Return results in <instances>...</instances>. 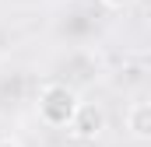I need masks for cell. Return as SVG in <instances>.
I'll list each match as a JSON object with an SVG mask.
<instances>
[{"instance_id": "6da1fadb", "label": "cell", "mask_w": 151, "mask_h": 147, "mask_svg": "<svg viewBox=\"0 0 151 147\" xmlns=\"http://www.w3.org/2000/svg\"><path fill=\"white\" fill-rule=\"evenodd\" d=\"M77 109H81V98H77V91L70 84L53 81V84H46V88L39 91V119H42L46 126H56V130L70 126Z\"/></svg>"}, {"instance_id": "277c9868", "label": "cell", "mask_w": 151, "mask_h": 147, "mask_svg": "<svg viewBox=\"0 0 151 147\" xmlns=\"http://www.w3.org/2000/svg\"><path fill=\"white\" fill-rule=\"evenodd\" d=\"M102 4H106L109 11H127V7H130V4H137V0H102Z\"/></svg>"}, {"instance_id": "5b68a950", "label": "cell", "mask_w": 151, "mask_h": 147, "mask_svg": "<svg viewBox=\"0 0 151 147\" xmlns=\"http://www.w3.org/2000/svg\"><path fill=\"white\" fill-rule=\"evenodd\" d=\"M0 147H21L18 140H11V137H0Z\"/></svg>"}, {"instance_id": "3957f363", "label": "cell", "mask_w": 151, "mask_h": 147, "mask_svg": "<svg viewBox=\"0 0 151 147\" xmlns=\"http://www.w3.org/2000/svg\"><path fill=\"white\" fill-rule=\"evenodd\" d=\"M127 133L141 144H151V102H134L127 109Z\"/></svg>"}, {"instance_id": "7a4b0ae2", "label": "cell", "mask_w": 151, "mask_h": 147, "mask_svg": "<svg viewBox=\"0 0 151 147\" xmlns=\"http://www.w3.org/2000/svg\"><path fill=\"white\" fill-rule=\"evenodd\" d=\"M67 130H70V137L81 140V144H84V140H99L102 130H106V112L99 109V105H91V102H81L74 123H70Z\"/></svg>"}, {"instance_id": "8992f818", "label": "cell", "mask_w": 151, "mask_h": 147, "mask_svg": "<svg viewBox=\"0 0 151 147\" xmlns=\"http://www.w3.org/2000/svg\"><path fill=\"white\" fill-rule=\"evenodd\" d=\"M144 147H151V144H144Z\"/></svg>"}]
</instances>
